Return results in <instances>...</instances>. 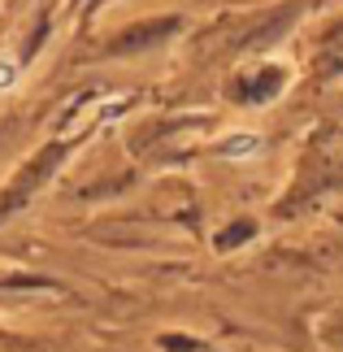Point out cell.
Masks as SVG:
<instances>
[{
	"instance_id": "6da1fadb",
	"label": "cell",
	"mask_w": 343,
	"mask_h": 352,
	"mask_svg": "<svg viewBox=\"0 0 343 352\" xmlns=\"http://www.w3.org/2000/svg\"><path fill=\"white\" fill-rule=\"evenodd\" d=\"M13 83H18V61L0 57V87H13Z\"/></svg>"
}]
</instances>
